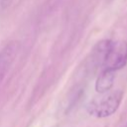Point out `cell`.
<instances>
[{
  "label": "cell",
  "instance_id": "cell-3",
  "mask_svg": "<svg viewBox=\"0 0 127 127\" xmlns=\"http://www.w3.org/2000/svg\"><path fill=\"white\" fill-rule=\"evenodd\" d=\"M20 49V44L16 41L8 43L0 52V82L3 80Z\"/></svg>",
  "mask_w": 127,
  "mask_h": 127
},
{
  "label": "cell",
  "instance_id": "cell-2",
  "mask_svg": "<svg viewBox=\"0 0 127 127\" xmlns=\"http://www.w3.org/2000/svg\"><path fill=\"white\" fill-rule=\"evenodd\" d=\"M127 64V43L124 41L111 42L109 49L106 53L103 68L112 69L116 71L122 68Z\"/></svg>",
  "mask_w": 127,
  "mask_h": 127
},
{
  "label": "cell",
  "instance_id": "cell-1",
  "mask_svg": "<svg viewBox=\"0 0 127 127\" xmlns=\"http://www.w3.org/2000/svg\"><path fill=\"white\" fill-rule=\"evenodd\" d=\"M122 98L123 91L118 89L92 99L87 104L86 110L90 115L97 118L108 117L118 109Z\"/></svg>",
  "mask_w": 127,
  "mask_h": 127
},
{
  "label": "cell",
  "instance_id": "cell-5",
  "mask_svg": "<svg viewBox=\"0 0 127 127\" xmlns=\"http://www.w3.org/2000/svg\"><path fill=\"white\" fill-rule=\"evenodd\" d=\"M12 0H0V3H1V7L2 8H6L10 3H11Z\"/></svg>",
  "mask_w": 127,
  "mask_h": 127
},
{
  "label": "cell",
  "instance_id": "cell-4",
  "mask_svg": "<svg viewBox=\"0 0 127 127\" xmlns=\"http://www.w3.org/2000/svg\"><path fill=\"white\" fill-rule=\"evenodd\" d=\"M115 78V71L112 69L103 68L95 82V90L98 93H105L112 87Z\"/></svg>",
  "mask_w": 127,
  "mask_h": 127
}]
</instances>
